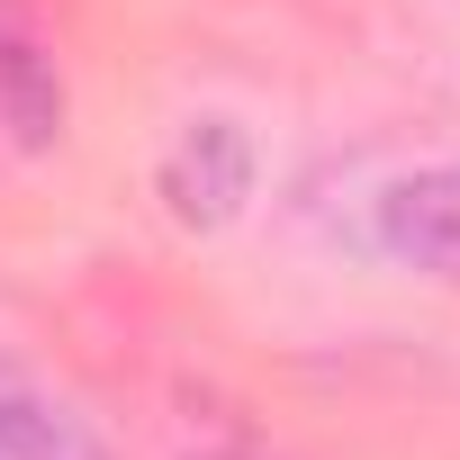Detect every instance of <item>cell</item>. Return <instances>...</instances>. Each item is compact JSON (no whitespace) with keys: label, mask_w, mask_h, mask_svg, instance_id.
<instances>
[{"label":"cell","mask_w":460,"mask_h":460,"mask_svg":"<svg viewBox=\"0 0 460 460\" xmlns=\"http://www.w3.org/2000/svg\"><path fill=\"white\" fill-rule=\"evenodd\" d=\"M172 226H190V235H217V226H235V208L253 199V145L235 118H190L154 172Z\"/></svg>","instance_id":"obj_1"},{"label":"cell","mask_w":460,"mask_h":460,"mask_svg":"<svg viewBox=\"0 0 460 460\" xmlns=\"http://www.w3.org/2000/svg\"><path fill=\"white\" fill-rule=\"evenodd\" d=\"M379 244H388V262H406V271L460 289V163H424V172L388 181V199H379Z\"/></svg>","instance_id":"obj_2"},{"label":"cell","mask_w":460,"mask_h":460,"mask_svg":"<svg viewBox=\"0 0 460 460\" xmlns=\"http://www.w3.org/2000/svg\"><path fill=\"white\" fill-rule=\"evenodd\" d=\"M0 127L28 154H46L64 136V73H55V46L37 37V19L19 0H0Z\"/></svg>","instance_id":"obj_3"},{"label":"cell","mask_w":460,"mask_h":460,"mask_svg":"<svg viewBox=\"0 0 460 460\" xmlns=\"http://www.w3.org/2000/svg\"><path fill=\"white\" fill-rule=\"evenodd\" d=\"M0 460H100V442L64 397H46L19 370H0Z\"/></svg>","instance_id":"obj_4"},{"label":"cell","mask_w":460,"mask_h":460,"mask_svg":"<svg viewBox=\"0 0 460 460\" xmlns=\"http://www.w3.org/2000/svg\"><path fill=\"white\" fill-rule=\"evenodd\" d=\"M208 460H253V451H208Z\"/></svg>","instance_id":"obj_5"}]
</instances>
